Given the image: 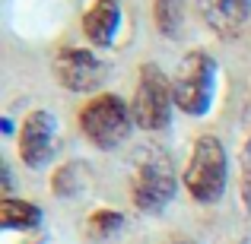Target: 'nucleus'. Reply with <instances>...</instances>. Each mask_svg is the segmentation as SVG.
Instances as JSON below:
<instances>
[{
	"instance_id": "obj_1",
	"label": "nucleus",
	"mask_w": 251,
	"mask_h": 244,
	"mask_svg": "<svg viewBox=\"0 0 251 244\" xmlns=\"http://www.w3.org/2000/svg\"><path fill=\"white\" fill-rule=\"evenodd\" d=\"M213 86H216V61L207 51H191L181 57L172 80V95L175 105L184 114H207L213 102Z\"/></svg>"
},
{
	"instance_id": "obj_2",
	"label": "nucleus",
	"mask_w": 251,
	"mask_h": 244,
	"mask_svg": "<svg viewBox=\"0 0 251 244\" xmlns=\"http://www.w3.org/2000/svg\"><path fill=\"white\" fill-rule=\"evenodd\" d=\"M184 187L197 203H216L226 190V149L216 136H201L184 168Z\"/></svg>"
},
{
	"instance_id": "obj_3",
	"label": "nucleus",
	"mask_w": 251,
	"mask_h": 244,
	"mask_svg": "<svg viewBox=\"0 0 251 244\" xmlns=\"http://www.w3.org/2000/svg\"><path fill=\"white\" fill-rule=\"evenodd\" d=\"M130 194L143 213H159L175 197V168L162 149H147L137 159L134 177H130Z\"/></svg>"
},
{
	"instance_id": "obj_4",
	"label": "nucleus",
	"mask_w": 251,
	"mask_h": 244,
	"mask_svg": "<svg viewBox=\"0 0 251 244\" xmlns=\"http://www.w3.org/2000/svg\"><path fill=\"white\" fill-rule=\"evenodd\" d=\"M130 124H134V114L127 111V105L118 95L105 92V95H96L89 105L80 111V127L86 133V140L96 143L99 149H115L127 140Z\"/></svg>"
},
{
	"instance_id": "obj_5",
	"label": "nucleus",
	"mask_w": 251,
	"mask_h": 244,
	"mask_svg": "<svg viewBox=\"0 0 251 244\" xmlns=\"http://www.w3.org/2000/svg\"><path fill=\"white\" fill-rule=\"evenodd\" d=\"M172 105H175V95H172V83L166 80V73L156 64H143L134 102H130L134 124L143 130H162L172 117Z\"/></svg>"
},
{
	"instance_id": "obj_6",
	"label": "nucleus",
	"mask_w": 251,
	"mask_h": 244,
	"mask_svg": "<svg viewBox=\"0 0 251 244\" xmlns=\"http://www.w3.org/2000/svg\"><path fill=\"white\" fill-rule=\"evenodd\" d=\"M54 73L57 83L70 92H92L102 86L108 76V64L99 54H92L89 48H61L54 54Z\"/></svg>"
},
{
	"instance_id": "obj_7",
	"label": "nucleus",
	"mask_w": 251,
	"mask_h": 244,
	"mask_svg": "<svg viewBox=\"0 0 251 244\" xmlns=\"http://www.w3.org/2000/svg\"><path fill=\"white\" fill-rule=\"evenodd\" d=\"M57 149V121L51 111H32L23 121L19 155L29 168H45Z\"/></svg>"
},
{
	"instance_id": "obj_8",
	"label": "nucleus",
	"mask_w": 251,
	"mask_h": 244,
	"mask_svg": "<svg viewBox=\"0 0 251 244\" xmlns=\"http://www.w3.org/2000/svg\"><path fill=\"white\" fill-rule=\"evenodd\" d=\"M197 10L220 38H235L251 16V0H197Z\"/></svg>"
},
{
	"instance_id": "obj_9",
	"label": "nucleus",
	"mask_w": 251,
	"mask_h": 244,
	"mask_svg": "<svg viewBox=\"0 0 251 244\" xmlns=\"http://www.w3.org/2000/svg\"><path fill=\"white\" fill-rule=\"evenodd\" d=\"M121 29V3L118 0H96L83 16V32L96 48H108Z\"/></svg>"
},
{
	"instance_id": "obj_10",
	"label": "nucleus",
	"mask_w": 251,
	"mask_h": 244,
	"mask_svg": "<svg viewBox=\"0 0 251 244\" xmlns=\"http://www.w3.org/2000/svg\"><path fill=\"white\" fill-rule=\"evenodd\" d=\"M0 222H3V228H35L42 222V209L25 203V200L6 197L0 203Z\"/></svg>"
},
{
	"instance_id": "obj_11",
	"label": "nucleus",
	"mask_w": 251,
	"mask_h": 244,
	"mask_svg": "<svg viewBox=\"0 0 251 244\" xmlns=\"http://www.w3.org/2000/svg\"><path fill=\"white\" fill-rule=\"evenodd\" d=\"M153 16H156V25H159L162 35L175 38L181 32V22H184V0H156Z\"/></svg>"
},
{
	"instance_id": "obj_12",
	"label": "nucleus",
	"mask_w": 251,
	"mask_h": 244,
	"mask_svg": "<svg viewBox=\"0 0 251 244\" xmlns=\"http://www.w3.org/2000/svg\"><path fill=\"white\" fill-rule=\"evenodd\" d=\"M121 225V216L118 213H111V209H105V213H96L92 216V222H89V228H92V235H108V232H115V228Z\"/></svg>"
}]
</instances>
